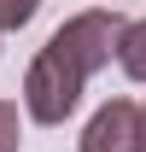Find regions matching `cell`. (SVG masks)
I'll use <instances>...</instances> for the list:
<instances>
[{"label":"cell","mask_w":146,"mask_h":152,"mask_svg":"<svg viewBox=\"0 0 146 152\" xmlns=\"http://www.w3.org/2000/svg\"><path fill=\"white\" fill-rule=\"evenodd\" d=\"M117 41H123L117 12H76L70 23H58L47 35V47L35 53L29 76H23V111L35 123H47V129L64 123L76 111V99H82V88H88V76L111 64Z\"/></svg>","instance_id":"obj_1"},{"label":"cell","mask_w":146,"mask_h":152,"mask_svg":"<svg viewBox=\"0 0 146 152\" xmlns=\"http://www.w3.org/2000/svg\"><path fill=\"white\" fill-rule=\"evenodd\" d=\"M82 152H140V117L128 99H105L82 129Z\"/></svg>","instance_id":"obj_2"},{"label":"cell","mask_w":146,"mask_h":152,"mask_svg":"<svg viewBox=\"0 0 146 152\" xmlns=\"http://www.w3.org/2000/svg\"><path fill=\"white\" fill-rule=\"evenodd\" d=\"M117 64H123L134 82H146V23H123V41H117Z\"/></svg>","instance_id":"obj_3"},{"label":"cell","mask_w":146,"mask_h":152,"mask_svg":"<svg viewBox=\"0 0 146 152\" xmlns=\"http://www.w3.org/2000/svg\"><path fill=\"white\" fill-rule=\"evenodd\" d=\"M18 140H23L18 105H12V99H0V152H18Z\"/></svg>","instance_id":"obj_4"},{"label":"cell","mask_w":146,"mask_h":152,"mask_svg":"<svg viewBox=\"0 0 146 152\" xmlns=\"http://www.w3.org/2000/svg\"><path fill=\"white\" fill-rule=\"evenodd\" d=\"M41 0H0V29H23V23L35 18Z\"/></svg>","instance_id":"obj_5"},{"label":"cell","mask_w":146,"mask_h":152,"mask_svg":"<svg viewBox=\"0 0 146 152\" xmlns=\"http://www.w3.org/2000/svg\"><path fill=\"white\" fill-rule=\"evenodd\" d=\"M134 117H140V152H146V105H134Z\"/></svg>","instance_id":"obj_6"}]
</instances>
